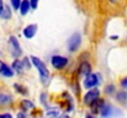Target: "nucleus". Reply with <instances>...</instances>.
<instances>
[{"instance_id": "nucleus-1", "label": "nucleus", "mask_w": 127, "mask_h": 118, "mask_svg": "<svg viewBox=\"0 0 127 118\" xmlns=\"http://www.w3.org/2000/svg\"><path fill=\"white\" fill-rule=\"evenodd\" d=\"M30 60H31V62H32V64L37 68V71H38V74H40V79H41V81H42L43 84H47V82H48V80H49V71H48V69H47L46 64L43 63L40 58H37V57H31V58H30Z\"/></svg>"}, {"instance_id": "nucleus-2", "label": "nucleus", "mask_w": 127, "mask_h": 118, "mask_svg": "<svg viewBox=\"0 0 127 118\" xmlns=\"http://www.w3.org/2000/svg\"><path fill=\"white\" fill-rule=\"evenodd\" d=\"M99 95H100L99 89L94 87V89L89 90L84 96V103L86 106H91L93 103H95V102L99 100Z\"/></svg>"}, {"instance_id": "nucleus-3", "label": "nucleus", "mask_w": 127, "mask_h": 118, "mask_svg": "<svg viewBox=\"0 0 127 118\" xmlns=\"http://www.w3.org/2000/svg\"><path fill=\"white\" fill-rule=\"evenodd\" d=\"M100 81H101V79H100V74H90V75L85 76L83 85H84L85 89L91 90V89H94V87L100 82Z\"/></svg>"}, {"instance_id": "nucleus-4", "label": "nucleus", "mask_w": 127, "mask_h": 118, "mask_svg": "<svg viewBox=\"0 0 127 118\" xmlns=\"http://www.w3.org/2000/svg\"><path fill=\"white\" fill-rule=\"evenodd\" d=\"M51 63H52V67L57 70H62L67 67L68 64V59L65 57H62V55H53L51 58Z\"/></svg>"}, {"instance_id": "nucleus-5", "label": "nucleus", "mask_w": 127, "mask_h": 118, "mask_svg": "<svg viewBox=\"0 0 127 118\" xmlns=\"http://www.w3.org/2000/svg\"><path fill=\"white\" fill-rule=\"evenodd\" d=\"M80 44H82V36L79 33H74L70 38L68 39V49H69V52L78 50Z\"/></svg>"}, {"instance_id": "nucleus-6", "label": "nucleus", "mask_w": 127, "mask_h": 118, "mask_svg": "<svg viewBox=\"0 0 127 118\" xmlns=\"http://www.w3.org/2000/svg\"><path fill=\"white\" fill-rule=\"evenodd\" d=\"M9 43H10V47H11V54H12V57L14 58H19L22 52H21V47H20V43H19L17 38L14 37V36H11L9 38Z\"/></svg>"}, {"instance_id": "nucleus-7", "label": "nucleus", "mask_w": 127, "mask_h": 118, "mask_svg": "<svg viewBox=\"0 0 127 118\" xmlns=\"http://www.w3.org/2000/svg\"><path fill=\"white\" fill-rule=\"evenodd\" d=\"M36 32H37V25H35V24L29 25V26H26V27L24 28V36L29 39L35 37Z\"/></svg>"}, {"instance_id": "nucleus-8", "label": "nucleus", "mask_w": 127, "mask_h": 118, "mask_svg": "<svg viewBox=\"0 0 127 118\" xmlns=\"http://www.w3.org/2000/svg\"><path fill=\"white\" fill-rule=\"evenodd\" d=\"M0 75L5 78H11L14 75V70L10 67H7L5 63H2L1 60H0Z\"/></svg>"}, {"instance_id": "nucleus-9", "label": "nucleus", "mask_w": 127, "mask_h": 118, "mask_svg": "<svg viewBox=\"0 0 127 118\" xmlns=\"http://www.w3.org/2000/svg\"><path fill=\"white\" fill-rule=\"evenodd\" d=\"M79 75L80 76H88L91 74V65L88 63V62H83L80 65H79Z\"/></svg>"}, {"instance_id": "nucleus-10", "label": "nucleus", "mask_w": 127, "mask_h": 118, "mask_svg": "<svg viewBox=\"0 0 127 118\" xmlns=\"http://www.w3.org/2000/svg\"><path fill=\"white\" fill-rule=\"evenodd\" d=\"M12 70L21 74L22 70H24V60H20V59H15L14 63H12Z\"/></svg>"}, {"instance_id": "nucleus-11", "label": "nucleus", "mask_w": 127, "mask_h": 118, "mask_svg": "<svg viewBox=\"0 0 127 118\" xmlns=\"http://www.w3.org/2000/svg\"><path fill=\"white\" fill-rule=\"evenodd\" d=\"M104 105H105V102L104 101H101L100 98L95 102V103H93L90 107L93 108L91 111H93V113H100L101 112V110H102V107H104Z\"/></svg>"}, {"instance_id": "nucleus-12", "label": "nucleus", "mask_w": 127, "mask_h": 118, "mask_svg": "<svg viewBox=\"0 0 127 118\" xmlns=\"http://www.w3.org/2000/svg\"><path fill=\"white\" fill-rule=\"evenodd\" d=\"M111 113H112V107H111L110 105L105 103L104 107H102V110H101V112H100L101 117L102 118H109V117H111Z\"/></svg>"}, {"instance_id": "nucleus-13", "label": "nucleus", "mask_w": 127, "mask_h": 118, "mask_svg": "<svg viewBox=\"0 0 127 118\" xmlns=\"http://www.w3.org/2000/svg\"><path fill=\"white\" fill-rule=\"evenodd\" d=\"M30 7H31L30 1H27V0H22L21 6H20V14H21L22 16H24V15H26V14L30 11Z\"/></svg>"}, {"instance_id": "nucleus-14", "label": "nucleus", "mask_w": 127, "mask_h": 118, "mask_svg": "<svg viewBox=\"0 0 127 118\" xmlns=\"http://www.w3.org/2000/svg\"><path fill=\"white\" fill-rule=\"evenodd\" d=\"M20 107H21V110H22L24 112H26V111H30V110H32V108L35 107V105H33L31 101H29V100H24V101H21V103H20Z\"/></svg>"}, {"instance_id": "nucleus-15", "label": "nucleus", "mask_w": 127, "mask_h": 118, "mask_svg": "<svg viewBox=\"0 0 127 118\" xmlns=\"http://www.w3.org/2000/svg\"><path fill=\"white\" fill-rule=\"evenodd\" d=\"M11 101H12V98L9 94H0V105H7Z\"/></svg>"}, {"instance_id": "nucleus-16", "label": "nucleus", "mask_w": 127, "mask_h": 118, "mask_svg": "<svg viewBox=\"0 0 127 118\" xmlns=\"http://www.w3.org/2000/svg\"><path fill=\"white\" fill-rule=\"evenodd\" d=\"M10 16H11V10H10L9 6H5V7H4V11H2V14H1L0 17H2L4 20H9Z\"/></svg>"}, {"instance_id": "nucleus-17", "label": "nucleus", "mask_w": 127, "mask_h": 118, "mask_svg": "<svg viewBox=\"0 0 127 118\" xmlns=\"http://www.w3.org/2000/svg\"><path fill=\"white\" fill-rule=\"evenodd\" d=\"M10 2H11V6H12L14 10H20L22 0H10Z\"/></svg>"}, {"instance_id": "nucleus-18", "label": "nucleus", "mask_w": 127, "mask_h": 118, "mask_svg": "<svg viewBox=\"0 0 127 118\" xmlns=\"http://www.w3.org/2000/svg\"><path fill=\"white\" fill-rule=\"evenodd\" d=\"M117 100L119 101H122V102H125L127 100V94L125 91H120L119 94H117Z\"/></svg>"}, {"instance_id": "nucleus-19", "label": "nucleus", "mask_w": 127, "mask_h": 118, "mask_svg": "<svg viewBox=\"0 0 127 118\" xmlns=\"http://www.w3.org/2000/svg\"><path fill=\"white\" fill-rule=\"evenodd\" d=\"M47 116L48 117H52V118L58 117V111L57 110H48L47 111Z\"/></svg>"}, {"instance_id": "nucleus-20", "label": "nucleus", "mask_w": 127, "mask_h": 118, "mask_svg": "<svg viewBox=\"0 0 127 118\" xmlns=\"http://www.w3.org/2000/svg\"><path fill=\"white\" fill-rule=\"evenodd\" d=\"M15 87H16V90H17L20 94H24V95H26V94H27V91L25 90V87H24V86H20V85L15 84Z\"/></svg>"}, {"instance_id": "nucleus-21", "label": "nucleus", "mask_w": 127, "mask_h": 118, "mask_svg": "<svg viewBox=\"0 0 127 118\" xmlns=\"http://www.w3.org/2000/svg\"><path fill=\"white\" fill-rule=\"evenodd\" d=\"M30 4H31V7L32 9H36L37 5H38V0H30Z\"/></svg>"}, {"instance_id": "nucleus-22", "label": "nucleus", "mask_w": 127, "mask_h": 118, "mask_svg": "<svg viewBox=\"0 0 127 118\" xmlns=\"http://www.w3.org/2000/svg\"><path fill=\"white\" fill-rule=\"evenodd\" d=\"M114 89H115V86H114V85H109V86L106 87V92H107V94H110V92L112 94V92L115 91Z\"/></svg>"}, {"instance_id": "nucleus-23", "label": "nucleus", "mask_w": 127, "mask_h": 118, "mask_svg": "<svg viewBox=\"0 0 127 118\" xmlns=\"http://www.w3.org/2000/svg\"><path fill=\"white\" fill-rule=\"evenodd\" d=\"M121 86H122L124 89H126L127 90V78L122 79V81H121Z\"/></svg>"}, {"instance_id": "nucleus-24", "label": "nucleus", "mask_w": 127, "mask_h": 118, "mask_svg": "<svg viewBox=\"0 0 127 118\" xmlns=\"http://www.w3.org/2000/svg\"><path fill=\"white\" fill-rule=\"evenodd\" d=\"M0 118H12V116L10 113H2V115H0Z\"/></svg>"}, {"instance_id": "nucleus-25", "label": "nucleus", "mask_w": 127, "mask_h": 118, "mask_svg": "<svg viewBox=\"0 0 127 118\" xmlns=\"http://www.w3.org/2000/svg\"><path fill=\"white\" fill-rule=\"evenodd\" d=\"M4 7H5V5H4L2 0H0V16H1V14H2V11H4Z\"/></svg>"}, {"instance_id": "nucleus-26", "label": "nucleus", "mask_w": 127, "mask_h": 118, "mask_svg": "<svg viewBox=\"0 0 127 118\" xmlns=\"http://www.w3.org/2000/svg\"><path fill=\"white\" fill-rule=\"evenodd\" d=\"M17 118H27V117H26L25 112H19L17 113Z\"/></svg>"}, {"instance_id": "nucleus-27", "label": "nucleus", "mask_w": 127, "mask_h": 118, "mask_svg": "<svg viewBox=\"0 0 127 118\" xmlns=\"http://www.w3.org/2000/svg\"><path fill=\"white\" fill-rule=\"evenodd\" d=\"M85 118H95V117H94L93 115H86V117Z\"/></svg>"}, {"instance_id": "nucleus-28", "label": "nucleus", "mask_w": 127, "mask_h": 118, "mask_svg": "<svg viewBox=\"0 0 127 118\" xmlns=\"http://www.w3.org/2000/svg\"><path fill=\"white\" fill-rule=\"evenodd\" d=\"M59 118H68L67 116H62V117H59Z\"/></svg>"}, {"instance_id": "nucleus-29", "label": "nucleus", "mask_w": 127, "mask_h": 118, "mask_svg": "<svg viewBox=\"0 0 127 118\" xmlns=\"http://www.w3.org/2000/svg\"><path fill=\"white\" fill-rule=\"evenodd\" d=\"M110 1H116V0H110Z\"/></svg>"}]
</instances>
